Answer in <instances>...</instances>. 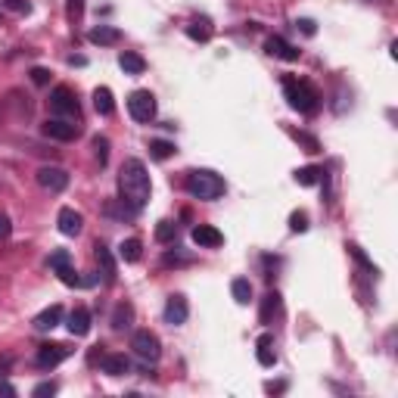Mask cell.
Returning <instances> with one entry per match:
<instances>
[{
    "label": "cell",
    "mask_w": 398,
    "mask_h": 398,
    "mask_svg": "<svg viewBox=\"0 0 398 398\" xmlns=\"http://www.w3.org/2000/svg\"><path fill=\"white\" fill-rule=\"evenodd\" d=\"M280 311H283V302H280V292H267L265 298H261V323H274V317H280Z\"/></svg>",
    "instance_id": "20"
},
{
    "label": "cell",
    "mask_w": 398,
    "mask_h": 398,
    "mask_svg": "<svg viewBox=\"0 0 398 398\" xmlns=\"http://www.w3.org/2000/svg\"><path fill=\"white\" fill-rule=\"evenodd\" d=\"M140 240H122V246H118V255H122V261H128V265H134V261H140Z\"/></svg>",
    "instance_id": "24"
},
{
    "label": "cell",
    "mask_w": 398,
    "mask_h": 398,
    "mask_svg": "<svg viewBox=\"0 0 398 398\" xmlns=\"http://www.w3.org/2000/svg\"><path fill=\"white\" fill-rule=\"evenodd\" d=\"M118 66H122L128 75H143L146 59H143V56H137V53H131V50H124V53L118 56Z\"/></svg>",
    "instance_id": "23"
},
{
    "label": "cell",
    "mask_w": 398,
    "mask_h": 398,
    "mask_svg": "<svg viewBox=\"0 0 398 398\" xmlns=\"http://www.w3.org/2000/svg\"><path fill=\"white\" fill-rule=\"evenodd\" d=\"M35 398H47V395H56V383H41L35 386V392H31Z\"/></svg>",
    "instance_id": "36"
},
{
    "label": "cell",
    "mask_w": 398,
    "mask_h": 398,
    "mask_svg": "<svg viewBox=\"0 0 398 398\" xmlns=\"http://www.w3.org/2000/svg\"><path fill=\"white\" fill-rule=\"evenodd\" d=\"M131 348H134V354L140 361H159V354H162L159 336L149 333V330H137V333L131 336Z\"/></svg>",
    "instance_id": "4"
},
{
    "label": "cell",
    "mask_w": 398,
    "mask_h": 398,
    "mask_svg": "<svg viewBox=\"0 0 398 398\" xmlns=\"http://www.w3.org/2000/svg\"><path fill=\"white\" fill-rule=\"evenodd\" d=\"M93 255H97V265H100V271H103V280L106 283H115V258H112V249L103 246V243H97V246H93Z\"/></svg>",
    "instance_id": "15"
},
{
    "label": "cell",
    "mask_w": 398,
    "mask_h": 398,
    "mask_svg": "<svg viewBox=\"0 0 398 398\" xmlns=\"http://www.w3.org/2000/svg\"><path fill=\"white\" fill-rule=\"evenodd\" d=\"M187 317H190V305H187V298L184 296H168L165 321L171 323V327H180V323H187Z\"/></svg>",
    "instance_id": "11"
},
{
    "label": "cell",
    "mask_w": 398,
    "mask_h": 398,
    "mask_svg": "<svg viewBox=\"0 0 398 398\" xmlns=\"http://www.w3.org/2000/svg\"><path fill=\"white\" fill-rule=\"evenodd\" d=\"M10 234H12V224H10V218H6L3 211H0V240H6Z\"/></svg>",
    "instance_id": "40"
},
{
    "label": "cell",
    "mask_w": 398,
    "mask_h": 398,
    "mask_svg": "<svg viewBox=\"0 0 398 398\" xmlns=\"http://www.w3.org/2000/svg\"><path fill=\"white\" fill-rule=\"evenodd\" d=\"M59 280H62V283H66V286H78V283H81V280H78V274H75L72 267H66V271H59Z\"/></svg>",
    "instance_id": "37"
},
{
    "label": "cell",
    "mask_w": 398,
    "mask_h": 398,
    "mask_svg": "<svg viewBox=\"0 0 398 398\" xmlns=\"http://www.w3.org/2000/svg\"><path fill=\"white\" fill-rule=\"evenodd\" d=\"M59 321H62V305H50V308H44L41 314L31 321V327H35L37 333H47V330H53Z\"/></svg>",
    "instance_id": "16"
},
{
    "label": "cell",
    "mask_w": 398,
    "mask_h": 398,
    "mask_svg": "<svg viewBox=\"0 0 398 398\" xmlns=\"http://www.w3.org/2000/svg\"><path fill=\"white\" fill-rule=\"evenodd\" d=\"M149 193H153V187H149V174H146V165H143L140 159H124L122 171H118V202L128 205L131 211H143L149 202Z\"/></svg>",
    "instance_id": "1"
},
{
    "label": "cell",
    "mask_w": 398,
    "mask_h": 398,
    "mask_svg": "<svg viewBox=\"0 0 398 398\" xmlns=\"http://www.w3.org/2000/svg\"><path fill=\"white\" fill-rule=\"evenodd\" d=\"M265 53L267 56H277V59H283V62H296L298 59V50L292 47V44H286L283 37H277V35H271L265 41Z\"/></svg>",
    "instance_id": "12"
},
{
    "label": "cell",
    "mask_w": 398,
    "mask_h": 398,
    "mask_svg": "<svg viewBox=\"0 0 398 398\" xmlns=\"http://www.w3.org/2000/svg\"><path fill=\"white\" fill-rule=\"evenodd\" d=\"M10 364H12V354H3V358H0V373L10 370Z\"/></svg>",
    "instance_id": "42"
},
{
    "label": "cell",
    "mask_w": 398,
    "mask_h": 398,
    "mask_svg": "<svg viewBox=\"0 0 398 398\" xmlns=\"http://www.w3.org/2000/svg\"><path fill=\"white\" fill-rule=\"evenodd\" d=\"M68 333L72 336H87L91 333V311L84 305H75L72 314H68Z\"/></svg>",
    "instance_id": "14"
},
{
    "label": "cell",
    "mask_w": 398,
    "mask_h": 398,
    "mask_svg": "<svg viewBox=\"0 0 398 398\" xmlns=\"http://www.w3.org/2000/svg\"><path fill=\"white\" fill-rule=\"evenodd\" d=\"M93 109H97L100 115H112V112H115V100H112L109 87H97V91H93Z\"/></svg>",
    "instance_id": "21"
},
{
    "label": "cell",
    "mask_w": 398,
    "mask_h": 398,
    "mask_svg": "<svg viewBox=\"0 0 398 398\" xmlns=\"http://www.w3.org/2000/svg\"><path fill=\"white\" fill-rule=\"evenodd\" d=\"M37 184L50 193H62L68 187V171L59 165H44V168H37Z\"/></svg>",
    "instance_id": "9"
},
{
    "label": "cell",
    "mask_w": 398,
    "mask_h": 398,
    "mask_svg": "<svg viewBox=\"0 0 398 398\" xmlns=\"http://www.w3.org/2000/svg\"><path fill=\"white\" fill-rule=\"evenodd\" d=\"M187 35H190L193 41H209L211 28H209V22H190L187 25Z\"/></svg>",
    "instance_id": "30"
},
{
    "label": "cell",
    "mask_w": 398,
    "mask_h": 398,
    "mask_svg": "<svg viewBox=\"0 0 398 398\" xmlns=\"http://www.w3.org/2000/svg\"><path fill=\"white\" fill-rule=\"evenodd\" d=\"M292 137H296L298 143H305V153H317V149H321V146H317V140H314V137H311V134H305V131H292Z\"/></svg>",
    "instance_id": "34"
},
{
    "label": "cell",
    "mask_w": 398,
    "mask_h": 398,
    "mask_svg": "<svg viewBox=\"0 0 398 398\" xmlns=\"http://www.w3.org/2000/svg\"><path fill=\"white\" fill-rule=\"evenodd\" d=\"M345 249H348V255H352V258H354V261H358V265H361V267H364V271L377 274V267H373V261H370V258H367V255H364V249H361V246H358V243H348V246H345Z\"/></svg>",
    "instance_id": "28"
},
{
    "label": "cell",
    "mask_w": 398,
    "mask_h": 398,
    "mask_svg": "<svg viewBox=\"0 0 398 398\" xmlns=\"http://www.w3.org/2000/svg\"><path fill=\"white\" fill-rule=\"evenodd\" d=\"M31 81H35V84H47V81H50V72H47V68H31Z\"/></svg>",
    "instance_id": "39"
},
{
    "label": "cell",
    "mask_w": 398,
    "mask_h": 398,
    "mask_svg": "<svg viewBox=\"0 0 398 398\" xmlns=\"http://www.w3.org/2000/svg\"><path fill=\"white\" fill-rule=\"evenodd\" d=\"M296 28H302V35H314V31H317V25H314V19H298V22H296Z\"/></svg>",
    "instance_id": "38"
},
{
    "label": "cell",
    "mask_w": 398,
    "mask_h": 398,
    "mask_svg": "<svg viewBox=\"0 0 398 398\" xmlns=\"http://www.w3.org/2000/svg\"><path fill=\"white\" fill-rule=\"evenodd\" d=\"M50 112H56V115H68V118H78V100H75V93L68 91L66 84L53 87L50 91Z\"/></svg>",
    "instance_id": "6"
},
{
    "label": "cell",
    "mask_w": 398,
    "mask_h": 398,
    "mask_svg": "<svg viewBox=\"0 0 398 398\" xmlns=\"http://www.w3.org/2000/svg\"><path fill=\"white\" fill-rule=\"evenodd\" d=\"M149 155L153 159H168V155H174V143L171 140H149Z\"/></svg>",
    "instance_id": "27"
},
{
    "label": "cell",
    "mask_w": 398,
    "mask_h": 398,
    "mask_svg": "<svg viewBox=\"0 0 398 398\" xmlns=\"http://www.w3.org/2000/svg\"><path fill=\"white\" fill-rule=\"evenodd\" d=\"M128 112H131V118L134 122H153L155 118V97L149 91H134L128 97Z\"/></svg>",
    "instance_id": "5"
},
{
    "label": "cell",
    "mask_w": 398,
    "mask_h": 398,
    "mask_svg": "<svg viewBox=\"0 0 398 398\" xmlns=\"http://www.w3.org/2000/svg\"><path fill=\"white\" fill-rule=\"evenodd\" d=\"M283 97L292 109L305 112V115H314V112L321 109V93H317L308 81L296 78V75H286L283 78Z\"/></svg>",
    "instance_id": "2"
},
{
    "label": "cell",
    "mask_w": 398,
    "mask_h": 398,
    "mask_svg": "<svg viewBox=\"0 0 398 398\" xmlns=\"http://www.w3.org/2000/svg\"><path fill=\"white\" fill-rule=\"evenodd\" d=\"M131 323H134V305H131V302H118L115 311H112V330H115V333H122V330H128Z\"/></svg>",
    "instance_id": "19"
},
{
    "label": "cell",
    "mask_w": 398,
    "mask_h": 398,
    "mask_svg": "<svg viewBox=\"0 0 398 398\" xmlns=\"http://www.w3.org/2000/svg\"><path fill=\"white\" fill-rule=\"evenodd\" d=\"M100 367H103L109 377H124V373H131V361L124 358V354H103V358H100Z\"/></svg>",
    "instance_id": "17"
},
{
    "label": "cell",
    "mask_w": 398,
    "mask_h": 398,
    "mask_svg": "<svg viewBox=\"0 0 398 398\" xmlns=\"http://www.w3.org/2000/svg\"><path fill=\"white\" fill-rule=\"evenodd\" d=\"M50 267H53L56 274H59V271H66V267H72V265H68V252H62V249H59V252H53V255H50Z\"/></svg>",
    "instance_id": "33"
},
{
    "label": "cell",
    "mask_w": 398,
    "mask_h": 398,
    "mask_svg": "<svg viewBox=\"0 0 398 398\" xmlns=\"http://www.w3.org/2000/svg\"><path fill=\"white\" fill-rule=\"evenodd\" d=\"M56 224H59V234L78 236L81 227H84V218H81L75 209H59V218H56Z\"/></svg>",
    "instance_id": "13"
},
{
    "label": "cell",
    "mask_w": 398,
    "mask_h": 398,
    "mask_svg": "<svg viewBox=\"0 0 398 398\" xmlns=\"http://www.w3.org/2000/svg\"><path fill=\"white\" fill-rule=\"evenodd\" d=\"M93 153H97L100 165H106L109 162V140L106 137H93Z\"/></svg>",
    "instance_id": "32"
},
{
    "label": "cell",
    "mask_w": 398,
    "mask_h": 398,
    "mask_svg": "<svg viewBox=\"0 0 398 398\" xmlns=\"http://www.w3.org/2000/svg\"><path fill=\"white\" fill-rule=\"evenodd\" d=\"M6 6H10V10H16V12H28L31 10L28 0H6Z\"/></svg>",
    "instance_id": "41"
},
{
    "label": "cell",
    "mask_w": 398,
    "mask_h": 398,
    "mask_svg": "<svg viewBox=\"0 0 398 398\" xmlns=\"http://www.w3.org/2000/svg\"><path fill=\"white\" fill-rule=\"evenodd\" d=\"M290 230H292V234H305V230H308V215H305V211H292V215H290Z\"/></svg>",
    "instance_id": "31"
},
{
    "label": "cell",
    "mask_w": 398,
    "mask_h": 398,
    "mask_svg": "<svg viewBox=\"0 0 398 398\" xmlns=\"http://www.w3.org/2000/svg\"><path fill=\"white\" fill-rule=\"evenodd\" d=\"M0 395H10L12 398V395H16V389H12L10 383H0Z\"/></svg>",
    "instance_id": "43"
},
{
    "label": "cell",
    "mask_w": 398,
    "mask_h": 398,
    "mask_svg": "<svg viewBox=\"0 0 398 398\" xmlns=\"http://www.w3.org/2000/svg\"><path fill=\"white\" fill-rule=\"evenodd\" d=\"M230 292H234L236 305H249V298H252V283H249L246 277H236L234 283H230Z\"/></svg>",
    "instance_id": "25"
},
{
    "label": "cell",
    "mask_w": 398,
    "mask_h": 398,
    "mask_svg": "<svg viewBox=\"0 0 398 398\" xmlns=\"http://www.w3.org/2000/svg\"><path fill=\"white\" fill-rule=\"evenodd\" d=\"M190 236H193V243H196L199 249H218L224 243V234L218 227H211V224H196Z\"/></svg>",
    "instance_id": "10"
},
{
    "label": "cell",
    "mask_w": 398,
    "mask_h": 398,
    "mask_svg": "<svg viewBox=\"0 0 398 398\" xmlns=\"http://www.w3.org/2000/svg\"><path fill=\"white\" fill-rule=\"evenodd\" d=\"M68 352L72 348L62 345V342H44V345H37V354H35V364L44 367V370H50V367H56L59 361L68 358Z\"/></svg>",
    "instance_id": "8"
},
{
    "label": "cell",
    "mask_w": 398,
    "mask_h": 398,
    "mask_svg": "<svg viewBox=\"0 0 398 398\" xmlns=\"http://www.w3.org/2000/svg\"><path fill=\"white\" fill-rule=\"evenodd\" d=\"M118 28H112V25H97V28L87 31V41L91 44H100V47H112V44H118Z\"/></svg>",
    "instance_id": "18"
},
{
    "label": "cell",
    "mask_w": 398,
    "mask_h": 398,
    "mask_svg": "<svg viewBox=\"0 0 398 398\" xmlns=\"http://www.w3.org/2000/svg\"><path fill=\"white\" fill-rule=\"evenodd\" d=\"M174 236H178V224H174V221H159V224H155V240H159V243H171Z\"/></svg>",
    "instance_id": "29"
},
{
    "label": "cell",
    "mask_w": 398,
    "mask_h": 398,
    "mask_svg": "<svg viewBox=\"0 0 398 398\" xmlns=\"http://www.w3.org/2000/svg\"><path fill=\"white\" fill-rule=\"evenodd\" d=\"M187 193L196 199H205V202H215V199L224 196V178L218 171H211V168H193L190 174H187Z\"/></svg>",
    "instance_id": "3"
},
{
    "label": "cell",
    "mask_w": 398,
    "mask_h": 398,
    "mask_svg": "<svg viewBox=\"0 0 398 398\" xmlns=\"http://www.w3.org/2000/svg\"><path fill=\"white\" fill-rule=\"evenodd\" d=\"M41 131H44V137H50V140H59V143L78 140V137H81V124L66 122V118H50V122H44Z\"/></svg>",
    "instance_id": "7"
},
{
    "label": "cell",
    "mask_w": 398,
    "mask_h": 398,
    "mask_svg": "<svg viewBox=\"0 0 398 398\" xmlns=\"http://www.w3.org/2000/svg\"><path fill=\"white\" fill-rule=\"evenodd\" d=\"M66 12H68V19H81L84 16V0H68Z\"/></svg>",
    "instance_id": "35"
},
{
    "label": "cell",
    "mask_w": 398,
    "mask_h": 398,
    "mask_svg": "<svg viewBox=\"0 0 398 398\" xmlns=\"http://www.w3.org/2000/svg\"><path fill=\"white\" fill-rule=\"evenodd\" d=\"M274 339H271V336H261V339H258V348H255V358H258V364L261 367H274V364H277V354H274Z\"/></svg>",
    "instance_id": "22"
},
{
    "label": "cell",
    "mask_w": 398,
    "mask_h": 398,
    "mask_svg": "<svg viewBox=\"0 0 398 398\" xmlns=\"http://www.w3.org/2000/svg\"><path fill=\"white\" fill-rule=\"evenodd\" d=\"M321 168H317V165H305V168H298V171H296V180H298V184H302V187H314L317 184V180H321Z\"/></svg>",
    "instance_id": "26"
}]
</instances>
